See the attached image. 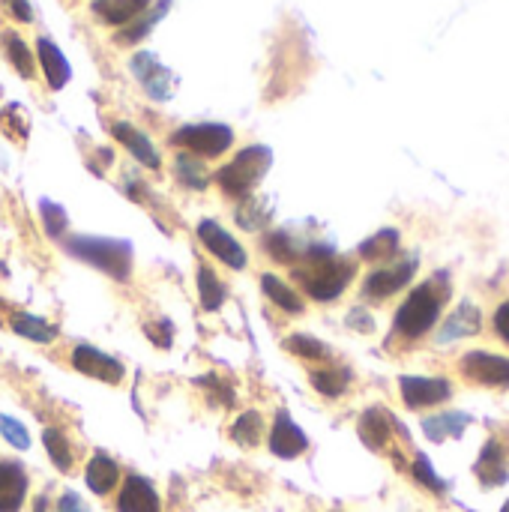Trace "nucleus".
Masks as SVG:
<instances>
[{
	"instance_id": "obj_3",
	"label": "nucleus",
	"mask_w": 509,
	"mask_h": 512,
	"mask_svg": "<svg viewBox=\"0 0 509 512\" xmlns=\"http://www.w3.org/2000/svg\"><path fill=\"white\" fill-rule=\"evenodd\" d=\"M447 297H450V285L438 288V279H432L429 285L417 288L402 303V309L396 312V333L405 336V339H420L423 333H429L435 327Z\"/></svg>"
},
{
	"instance_id": "obj_33",
	"label": "nucleus",
	"mask_w": 509,
	"mask_h": 512,
	"mask_svg": "<svg viewBox=\"0 0 509 512\" xmlns=\"http://www.w3.org/2000/svg\"><path fill=\"white\" fill-rule=\"evenodd\" d=\"M270 222V210L261 198H246L240 207H237V225L243 231H264Z\"/></svg>"
},
{
	"instance_id": "obj_24",
	"label": "nucleus",
	"mask_w": 509,
	"mask_h": 512,
	"mask_svg": "<svg viewBox=\"0 0 509 512\" xmlns=\"http://www.w3.org/2000/svg\"><path fill=\"white\" fill-rule=\"evenodd\" d=\"M198 300L207 312H219L228 300V288L225 282L207 267V264H198Z\"/></svg>"
},
{
	"instance_id": "obj_35",
	"label": "nucleus",
	"mask_w": 509,
	"mask_h": 512,
	"mask_svg": "<svg viewBox=\"0 0 509 512\" xmlns=\"http://www.w3.org/2000/svg\"><path fill=\"white\" fill-rule=\"evenodd\" d=\"M39 213H42V228H45V234H48L51 240H57V237L66 234L69 216H66V210H63L60 204H54V201L45 198V201L39 204Z\"/></svg>"
},
{
	"instance_id": "obj_15",
	"label": "nucleus",
	"mask_w": 509,
	"mask_h": 512,
	"mask_svg": "<svg viewBox=\"0 0 509 512\" xmlns=\"http://www.w3.org/2000/svg\"><path fill=\"white\" fill-rule=\"evenodd\" d=\"M36 57H39V66L45 72L48 87L51 90H63L69 84V78H72V69H69V60L63 57V51L48 36H42L36 42Z\"/></svg>"
},
{
	"instance_id": "obj_22",
	"label": "nucleus",
	"mask_w": 509,
	"mask_h": 512,
	"mask_svg": "<svg viewBox=\"0 0 509 512\" xmlns=\"http://www.w3.org/2000/svg\"><path fill=\"white\" fill-rule=\"evenodd\" d=\"M360 438L369 450H384L390 441V414L381 408H369L360 417Z\"/></svg>"
},
{
	"instance_id": "obj_1",
	"label": "nucleus",
	"mask_w": 509,
	"mask_h": 512,
	"mask_svg": "<svg viewBox=\"0 0 509 512\" xmlns=\"http://www.w3.org/2000/svg\"><path fill=\"white\" fill-rule=\"evenodd\" d=\"M303 267H294V279L306 288V294L318 303H330L336 297H342V291L348 288V282L354 279V264L345 258H336L333 246H309L303 261Z\"/></svg>"
},
{
	"instance_id": "obj_20",
	"label": "nucleus",
	"mask_w": 509,
	"mask_h": 512,
	"mask_svg": "<svg viewBox=\"0 0 509 512\" xmlns=\"http://www.w3.org/2000/svg\"><path fill=\"white\" fill-rule=\"evenodd\" d=\"M9 327H12L15 336H21V339H27V342L48 345V342L57 339V327H51L48 321H42V318H36V315H30V312H12Z\"/></svg>"
},
{
	"instance_id": "obj_23",
	"label": "nucleus",
	"mask_w": 509,
	"mask_h": 512,
	"mask_svg": "<svg viewBox=\"0 0 509 512\" xmlns=\"http://www.w3.org/2000/svg\"><path fill=\"white\" fill-rule=\"evenodd\" d=\"M306 249H309V246H303L300 240H294L288 231H273V234L264 237V252H270L273 261L288 264V267H291V264H300L303 255H306Z\"/></svg>"
},
{
	"instance_id": "obj_30",
	"label": "nucleus",
	"mask_w": 509,
	"mask_h": 512,
	"mask_svg": "<svg viewBox=\"0 0 509 512\" xmlns=\"http://www.w3.org/2000/svg\"><path fill=\"white\" fill-rule=\"evenodd\" d=\"M396 252H399V231H393V228L378 231L375 237H369V240L360 246V255H363L366 261H387V258H393Z\"/></svg>"
},
{
	"instance_id": "obj_13",
	"label": "nucleus",
	"mask_w": 509,
	"mask_h": 512,
	"mask_svg": "<svg viewBox=\"0 0 509 512\" xmlns=\"http://www.w3.org/2000/svg\"><path fill=\"white\" fill-rule=\"evenodd\" d=\"M117 510L120 512H162L159 495L150 480L132 474L123 480V489L117 495Z\"/></svg>"
},
{
	"instance_id": "obj_37",
	"label": "nucleus",
	"mask_w": 509,
	"mask_h": 512,
	"mask_svg": "<svg viewBox=\"0 0 509 512\" xmlns=\"http://www.w3.org/2000/svg\"><path fill=\"white\" fill-rule=\"evenodd\" d=\"M0 435H3L15 450H27V447H30V435H27V429H24L18 420L6 417V414H0Z\"/></svg>"
},
{
	"instance_id": "obj_17",
	"label": "nucleus",
	"mask_w": 509,
	"mask_h": 512,
	"mask_svg": "<svg viewBox=\"0 0 509 512\" xmlns=\"http://www.w3.org/2000/svg\"><path fill=\"white\" fill-rule=\"evenodd\" d=\"M84 483L93 495H108L117 483H120V465L114 459H108L105 453H96L90 462H87V471H84Z\"/></svg>"
},
{
	"instance_id": "obj_25",
	"label": "nucleus",
	"mask_w": 509,
	"mask_h": 512,
	"mask_svg": "<svg viewBox=\"0 0 509 512\" xmlns=\"http://www.w3.org/2000/svg\"><path fill=\"white\" fill-rule=\"evenodd\" d=\"M477 330H480V312H477V306L462 303V306L447 318V324H444V330H441V342H456V339H465V336H471V333H477Z\"/></svg>"
},
{
	"instance_id": "obj_32",
	"label": "nucleus",
	"mask_w": 509,
	"mask_h": 512,
	"mask_svg": "<svg viewBox=\"0 0 509 512\" xmlns=\"http://www.w3.org/2000/svg\"><path fill=\"white\" fill-rule=\"evenodd\" d=\"M42 444H45V453L51 459V465L63 474L72 471V447L66 441V435L60 429H45L42 432Z\"/></svg>"
},
{
	"instance_id": "obj_10",
	"label": "nucleus",
	"mask_w": 509,
	"mask_h": 512,
	"mask_svg": "<svg viewBox=\"0 0 509 512\" xmlns=\"http://www.w3.org/2000/svg\"><path fill=\"white\" fill-rule=\"evenodd\" d=\"M462 372L486 387H509V360L486 351H471L462 357Z\"/></svg>"
},
{
	"instance_id": "obj_7",
	"label": "nucleus",
	"mask_w": 509,
	"mask_h": 512,
	"mask_svg": "<svg viewBox=\"0 0 509 512\" xmlns=\"http://www.w3.org/2000/svg\"><path fill=\"white\" fill-rule=\"evenodd\" d=\"M198 240L204 243V249L213 255V258H219L222 264H228L231 270H243L246 264H249V255H246V249L240 246V240H234L219 222H213V219H204L201 225H198Z\"/></svg>"
},
{
	"instance_id": "obj_21",
	"label": "nucleus",
	"mask_w": 509,
	"mask_h": 512,
	"mask_svg": "<svg viewBox=\"0 0 509 512\" xmlns=\"http://www.w3.org/2000/svg\"><path fill=\"white\" fill-rule=\"evenodd\" d=\"M261 288H264V294H267L282 312H288V315H303V309H306L303 297H300L288 282H282L279 276L264 273V276H261Z\"/></svg>"
},
{
	"instance_id": "obj_38",
	"label": "nucleus",
	"mask_w": 509,
	"mask_h": 512,
	"mask_svg": "<svg viewBox=\"0 0 509 512\" xmlns=\"http://www.w3.org/2000/svg\"><path fill=\"white\" fill-rule=\"evenodd\" d=\"M414 477H417V483H423L432 492H444L447 489V483L435 474V468H432V462L426 456H417L414 459Z\"/></svg>"
},
{
	"instance_id": "obj_41",
	"label": "nucleus",
	"mask_w": 509,
	"mask_h": 512,
	"mask_svg": "<svg viewBox=\"0 0 509 512\" xmlns=\"http://www.w3.org/2000/svg\"><path fill=\"white\" fill-rule=\"evenodd\" d=\"M57 512H90V507L84 504V498H81V495L66 492V495L57 501Z\"/></svg>"
},
{
	"instance_id": "obj_44",
	"label": "nucleus",
	"mask_w": 509,
	"mask_h": 512,
	"mask_svg": "<svg viewBox=\"0 0 509 512\" xmlns=\"http://www.w3.org/2000/svg\"><path fill=\"white\" fill-rule=\"evenodd\" d=\"M501 512H509V501H507V504H504V510H501Z\"/></svg>"
},
{
	"instance_id": "obj_4",
	"label": "nucleus",
	"mask_w": 509,
	"mask_h": 512,
	"mask_svg": "<svg viewBox=\"0 0 509 512\" xmlns=\"http://www.w3.org/2000/svg\"><path fill=\"white\" fill-rule=\"evenodd\" d=\"M270 165H273V150L264 144H252L216 171V183L234 198H249L252 189L270 171Z\"/></svg>"
},
{
	"instance_id": "obj_6",
	"label": "nucleus",
	"mask_w": 509,
	"mask_h": 512,
	"mask_svg": "<svg viewBox=\"0 0 509 512\" xmlns=\"http://www.w3.org/2000/svg\"><path fill=\"white\" fill-rule=\"evenodd\" d=\"M129 69L132 75L141 81V87L147 90L150 99L156 102H165L174 96V72L168 66L159 63V57L153 51H138L132 60H129Z\"/></svg>"
},
{
	"instance_id": "obj_8",
	"label": "nucleus",
	"mask_w": 509,
	"mask_h": 512,
	"mask_svg": "<svg viewBox=\"0 0 509 512\" xmlns=\"http://www.w3.org/2000/svg\"><path fill=\"white\" fill-rule=\"evenodd\" d=\"M72 366H75L81 375H87V378H93V381H102V384H120V381L126 378L123 363L114 360L111 354L93 348V345H78V348L72 351Z\"/></svg>"
},
{
	"instance_id": "obj_14",
	"label": "nucleus",
	"mask_w": 509,
	"mask_h": 512,
	"mask_svg": "<svg viewBox=\"0 0 509 512\" xmlns=\"http://www.w3.org/2000/svg\"><path fill=\"white\" fill-rule=\"evenodd\" d=\"M27 498V471L21 462H0V512H21Z\"/></svg>"
},
{
	"instance_id": "obj_29",
	"label": "nucleus",
	"mask_w": 509,
	"mask_h": 512,
	"mask_svg": "<svg viewBox=\"0 0 509 512\" xmlns=\"http://www.w3.org/2000/svg\"><path fill=\"white\" fill-rule=\"evenodd\" d=\"M174 174H177V180H180L183 186H189V189L204 192V189L210 186L207 168H204L201 159H195L192 153H180V156L174 159Z\"/></svg>"
},
{
	"instance_id": "obj_2",
	"label": "nucleus",
	"mask_w": 509,
	"mask_h": 512,
	"mask_svg": "<svg viewBox=\"0 0 509 512\" xmlns=\"http://www.w3.org/2000/svg\"><path fill=\"white\" fill-rule=\"evenodd\" d=\"M69 255L102 270L114 282H129L132 276V243L117 237H69Z\"/></svg>"
},
{
	"instance_id": "obj_18",
	"label": "nucleus",
	"mask_w": 509,
	"mask_h": 512,
	"mask_svg": "<svg viewBox=\"0 0 509 512\" xmlns=\"http://www.w3.org/2000/svg\"><path fill=\"white\" fill-rule=\"evenodd\" d=\"M171 9V0H159V3H153L147 12H141L135 21H129V24H123V30L114 36L117 39V45H135V42H141L144 36H150L153 33V27L165 18V12Z\"/></svg>"
},
{
	"instance_id": "obj_36",
	"label": "nucleus",
	"mask_w": 509,
	"mask_h": 512,
	"mask_svg": "<svg viewBox=\"0 0 509 512\" xmlns=\"http://www.w3.org/2000/svg\"><path fill=\"white\" fill-rule=\"evenodd\" d=\"M285 348L303 360H321L327 357V348L315 339V336H306V333H294L291 339H285Z\"/></svg>"
},
{
	"instance_id": "obj_43",
	"label": "nucleus",
	"mask_w": 509,
	"mask_h": 512,
	"mask_svg": "<svg viewBox=\"0 0 509 512\" xmlns=\"http://www.w3.org/2000/svg\"><path fill=\"white\" fill-rule=\"evenodd\" d=\"M351 324H354V327H366V330H369V327H372V321H369V318H366V315H363V318H360V309H357V312H354V315H351Z\"/></svg>"
},
{
	"instance_id": "obj_31",
	"label": "nucleus",
	"mask_w": 509,
	"mask_h": 512,
	"mask_svg": "<svg viewBox=\"0 0 509 512\" xmlns=\"http://www.w3.org/2000/svg\"><path fill=\"white\" fill-rule=\"evenodd\" d=\"M231 438L240 444V447H258L261 438H264V420L258 411H243L237 417V423L231 426Z\"/></svg>"
},
{
	"instance_id": "obj_12",
	"label": "nucleus",
	"mask_w": 509,
	"mask_h": 512,
	"mask_svg": "<svg viewBox=\"0 0 509 512\" xmlns=\"http://www.w3.org/2000/svg\"><path fill=\"white\" fill-rule=\"evenodd\" d=\"M402 399L408 408H429L450 399V384L444 378H402Z\"/></svg>"
},
{
	"instance_id": "obj_26",
	"label": "nucleus",
	"mask_w": 509,
	"mask_h": 512,
	"mask_svg": "<svg viewBox=\"0 0 509 512\" xmlns=\"http://www.w3.org/2000/svg\"><path fill=\"white\" fill-rule=\"evenodd\" d=\"M471 423V417L468 414H456V411H450V414H438V417H429L426 423H423V432H426V438L429 441H447V438H459L462 432H465V426Z\"/></svg>"
},
{
	"instance_id": "obj_28",
	"label": "nucleus",
	"mask_w": 509,
	"mask_h": 512,
	"mask_svg": "<svg viewBox=\"0 0 509 512\" xmlns=\"http://www.w3.org/2000/svg\"><path fill=\"white\" fill-rule=\"evenodd\" d=\"M477 477L486 483V486H501L507 483V471H504V450L498 441H489L480 462H477Z\"/></svg>"
},
{
	"instance_id": "obj_42",
	"label": "nucleus",
	"mask_w": 509,
	"mask_h": 512,
	"mask_svg": "<svg viewBox=\"0 0 509 512\" xmlns=\"http://www.w3.org/2000/svg\"><path fill=\"white\" fill-rule=\"evenodd\" d=\"M495 330L501 333V339H507L509 342V300L495 312Z\"/></svg>"
},
{
	"instance_id": "obj_9",
	"label": "nucleus",
	"mask_w": 509,
	"mask_h": 512,
	"mask_svg": "<svg viewBox=\"0 0 509 512\" xmlns=\"http://www.w3.org/2000/svg\"><path fill=\"white\" fill-rule=\"evenodd\" d=\"M270 453L279 459H297L309 450V438L306 432L291 420L288 411H276V420L270 426Z\"/></svg>"
},
{
	"instance_id": "obj_19",
	"label": "nucleus",
	"mask_w": 509,
	"mask_h": 512,
	"mask_svg": "<svg viewBox=\"0 0 509 512\" xmlns=\"http://www.w3.org/2000/svg\"><path fill=\"white\" fill-rule=\"evenodd\" d=\"M153 6V0H96L93 3V12L105 21V24H129L135 21L141 12H147Z\"/></svg>"
},
{
	"instance_id": "obj_27",
	"label": "nucleus",
	"mask_w": 509,
	"mask_h": 512,
	"mask_svg": "<svg viewBox=\"0 0 509 512\" xmlns=\"http://www.w3.org/2000/svg\"><path fill=\"white\" fill-rule=\"evenodd\" d=\"M3 48H6L9 63L15 66V72H18L21 78H33V75H36V57H33V51L27 48V42H24L18 33L6 30V33H3Z\"/></svg>"
},
{
	"instance_id": "obj_40",
	"label": "nucleus",
	"mask_w": 509,
	"mask_h": 512,
	"mask_svg": "<svg viewBox=\"0 0 509 512\" xmlns=\"http://www.w3.org/2000/svg\"><path fill=\"white\" fill-rule=\"evenodd\" d=\"M3 9L15 18V21H33V9L27 0H3Z\"/></svg>"
},
{
	"instance_id": "obj_34",
	"label": "nucleus",
	"mask_w": 509,
	"mask_h": 512,
	"mask_svg": "<svg viewBox=\"0 0 509 512\" xmlns=\"http://www.w3.org/2000/svg\"><path fill=\"white\" fill-rule=\"evenodd\" d=\"M312 387L327 396V399H336L348 390V372L342 369H321V372H312Z\"/></svg>"
},
{
	"instance_id": "obj_16",
	"label": "nucleus",
	"mask_w": 509,
	"mask_h": 512,
	"mask_svg": "<svg viewBox=\"0 0 509 512\" xmlns=\"http://www.w3.org/2000/svg\"><path fill=\"white\" fill-rule=\"evenodd\" d=\"M111 132H114V138L141 162V165H147L150 171H156L159 165H162V159H159V153H156V147H153V141L138 129V126H132V123H114L111 126Z\"/></svg>"
},
{
	"instance_id": "obj_39",
	"label": "nucleus",
	"mask_w": 509,
	"mask_h": 512,
	"mask_svg": "<svg viewBox=\"0 0 509 512\" xmlns=\"http://www.w3.org/2000/svg\"><path fill=\"white\" fill-rule=\"evenodd\" d=\"M144 333H147V339H150L156 348H171V342H174V327H171L168 318H159L156 324H147Z\"/></svg>"
},
{
	"instance_id": "obj_5",
	"label": "nucleus",
	"mask_w": 509,
	"mask_h": 512,
	"mask_svg": "<svg viewBox=\"0 0 509 512\" xmlns=\"http://www.w3.org/2000/svg\"><path fill=\"white\" fill-rule=\"evenodd\" d=\"M174 147L189 150L192 156H222L234 144V132L225 123H189L171 135Z\"/></svg>"
},
{
	"instance_id": "obj_11",
	"label": "nucleus",
	"mask_w": 509,
	"mask_h": 512,
	"mask_svg": "<svg viewBox=\"0 0 509 512\" xmlns=\"http://www.w3.org/2000/svg\"><path fill=\"white\" fill-rule=\"evenodd\" d=\"M414 273H417V258L399 261V264H393V267H381V270H375V273L366 276L363 291H366V297L384 300V297L396 294L399 288H405V285L414 279Z\"/></svg>"
}]
</instances>
